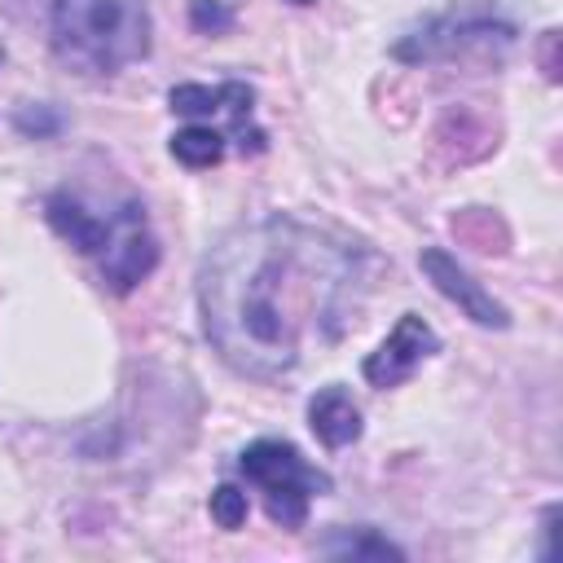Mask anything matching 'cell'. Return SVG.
Listing matches in <instances>:
<instances>
[{"label": "cell", "mask_w": 563, "mask_h": 563, "mask_svg": "<svg viewBox=\"0 0 563 563\" xmlns=\"http://www.w3.org/2000/svg\"><path fill=\"white\" fill-rule=\"evenodd\" d=\"M0 62H4V44H0Z\"/></svg>", "instance_id": "cell-17"}, {"label": "cell", "mask_w": 563, "mask_h": 563, "mask_svg": "<svg viewBox=\"0 0 563 563\" xmlns=\"http://www.w3.org/2000/svg\"><path fill=\"white\" fill-rule=\"evenodd\" d=\"M53 53L79 75H119L150 53L145 0H53Z\"/></svg>", "instance_id": "cell-2"}, {"label": "cell", "mask_w": 563, "mask_h": 563, "mask_svg": "<svg viewBox=\"0 0 563 563\" xmlns=\"http://www.w3.org/2000/svg\"><path fill=\"white\" fill-rule=\"evenodd\" d=\"M172 158L176 163H185V167H216L220 158H224V136L216 132V128H202V123H194V128H180L176 136H172Z\"/></svg>", "instance_id": "cell-12"}, {"label": "cell", "mask_w": 563, "mask_h": 563, "mask_svg": "<svg viewBox=\"0 0 563 563\" xmlns=\"http://www.w3.org/2000/svg\"><path fill=\"white\" fill-rule=\"evenodd\" d=\"M431 352H440V334H435L418 312H405V317L391 325V334L365 356L361 374H365L369 387H400Z\"/></svg>", "instance_id": "cell-7"}, {"label": "cell", "mask_w": 563, "mask_h": 563, "mask_svg": "<svg viewBox=\"0 0 563 563\" xmlns=\"http://www.w3.org/2000/svg\"><path fill=\"white\" fill-rule=\"evenodd\" d=\"M308 427H312V435H317L325 449H347V444L361 440V431H365L356 400H352L347 387H339V383L321 387V391L308 400Z\"/></svg>", "instance_id": "cell-10"}, {"label": "cell", "mask_w": 563, "mask_h": 563, "mask_svg": "<svg viewBox=\"0 0 563 563\" xmlns=\"http://www.w3.org/2000/svg\"><path fill=\"white\" fill-rule=\"evenodd\" d=\"M418 268L427 273V282L449 299V303H457L462 308V317H471L475 325H488V330H506L510 325V312H506V303H497L444 246H422V255H418Z\"/></svg>", "instance_id": "cell-8"}, {"label": "cell", "mask_w": 563, "mask_h": 563, "mask_svg": "<svg viewBox=\"0 0 563 563\" xmlns=\"http://www.w3.org/2000/svg\"><path fill=\"white\" fill-rule=\"evenodd\" d=\"M207 510H211V519H216V528H224V532H233V528H242V523H246V493H242L238 484H220V488L211 493V501H207Z\"/></svg>", "instance_id": "cell-14"}, {"label": "cell", "mask_w": 563, "mask_h": 563, "mask_svg": "<svg viewBox=\"0 0 563 563\" xmlns=\"http://www.w3.org/2000/svg\"><path fill=\"white\" fill-rule=\"evenodd\" d=\"M44 216H48V224H53V233H57L62 242H70L79 255L97 260V255L106 251L110 233H114V216H119V207L106 211V216H97V211H88L70 189H57V194L44 198Z\"/></svg>", "instance_id": "cell-9"}, {"label": "cell", "mask_w": 563, "mask_h": 563, "mask_svg": "<svg viewBox=\"0 0 563 563\" xmlns=\"http://www.w3.org/2000/svg\"><path fill=\"white\" fill-rule=\"evenodd\" d=\"M13 128H18L22 136L48 141V136H57V132H62V110H57V106H48V101H26V106L13 114Z\"/></svg>", "instance_id": "cell-13"}, {"label": "cell", "mask_w": 563, "mask_h": 563, "mask_svg": "<svg viewBox=\"0 0 563 563\" xmlns=\"http://www.w3.org/2000/svg\"><path fill=\"white\" fill-rule=\"evenodd\" d=\"M361 282V242L273 211L233 224L202 255V334L229 369L282 378L303 361L308 343L330 347L343 339Z\"/></svg>", "instance_id": "cell-1"}, {"label": "cell", "mask_w": 563, "mask_h": 563, "mask_svg": "<svg viewBox=\"0 0 563 563\" xmlns=\"http://www.w3.org/2000/svg\"><path fill=\"white\" fill-rule=\"evenodd\" d=\"M286 4H317V0H286Z\"/></svg>", "instance_id": "cell-16"}, {"label": "cell", "mask_w": 563, "mask_h": 563, "mask_svg": "<svg viewBox=\"0 0 563 563\" xmlns=\"http://www.w3.org/2000/svg\"><path fill=\"white\" fill-rule=\"evenodd\" d=\"M515 40V26L510 22H501V18H493V13H471V9H449V13H440V18H427L413 35H405V40H396V57L400 62H440V57H457L462 48H471V44H484V48H501V44H510Z\"/></svg>", "instance_id": "cell-4"}, {"label": "cell", "mask_w": 563, "mask_h": 563, "mask_svg": "<svg viewBox=\"0 0 563 563\" xmlns=\"http://www.w3.org/2000/svg\"><path fill=\"white\" fill-rule=\"evenodd\" d=\"M189 22L202 35H224V31H233L238 18H233V9L224 0H189Z\"/></svg>", "instance_id": "cell-15"}, {"label": "cell", "mask_w": 563, "mask_h": 563, "mask_svg": "<svg viewBox=\"0 0 563 563\" xmlns=\"http://www.w3.org/2000/svg\"><path fill=\"white\" fill-rule=\"evenodd\" d=\"M321 554H334V559H405V550L391 545L387 537H378L374 528H339L334 537L321 541Z\"/></svg>", "instance_id": "cell-11"}, {"label": "cell", "mask_w": 563, "mask_h": 563, "mask_svg": "<svg viewBox=\"0 0 563 563\" xmlns=\"http://www.w3.org/2000/svg\"><path fill=\"white\" fill-rule=\"evenodd\" d=\"M167 106L176 114H229V132L238 141L242 154H260L268 145L264 128H255V88L242 84V79H229V84H176L167 92Z\"/></svg>", "instance_id": "cell-6"}, {"label": "cell", "mask_w": 563, "mask_h": 563, "mask_svg": "<svg viewBox=\"0 0 563 563\" xmlns=\"http://www.w3.org/2000/svg\"><path fill=\"white\" fill-rule=\"evenodd\" d=\"M238 471L264 493V510L277 528H303L312 497H325L334 479L317 471L290 440H255L238 453Z\"/></svg>", "instance_id": "cell-3"}, {"label": "cell", "mask_w": 563, "mask_h": 563, "mask_svg": "<svg viewBox=\"0 0 563 563\" xmlns=\"http://www.w3.org/2000/svg\"><path fill=\"white\" fill-rule=\"evenodd\" d=\"M158 264V242L150 233L145 207L136 198H128L114 216V233L106 242V251L97 255V273L114 295H128L136 282H145Z\"/></svg>", "instance_id": "cell-5"}]
</instances>
